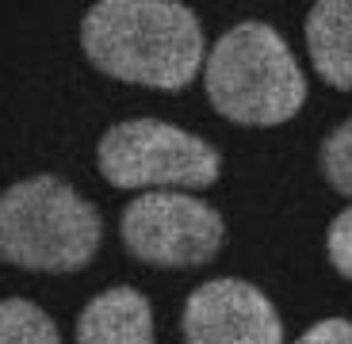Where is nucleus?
<instances>
[{"label": "nucleus", "mask_w": 352, "mask_h": 344, "mask_svg": "<svg viewBox=\"0 0 352 344\" xmlns=\"http://www.w3.org/2000/svg\"><path fill=\"white\" fill-rule=\"evenodd\" d=\"M80 50L100 73L180 92L203 69V27L176 0H100L80 19Z\"/></svg>", "instance_id": "1"}, {"label": "nucleus", "mask_w": 352, "mask_h": 344, "mask_svg": "<svg viewBox=\"0 0 352 344\" xmlns=\"http://www.w3.org/2000/svg\"><path fill=\"white\" fill-rule=\"evenodd\" d=\"M211 107L241 126H280L307 104V77L272 23L245 19L211 46L203 65Z\"/></svg>", "instance_id": "2"}, {"label": "nucleus", "mask_w": 352, "mask_h": 344, "mask_svg": "<svg viewBox=\"0 0 352 344\" xmlns=\"http://www.w3.org/2000/svg\"><path fill=\"white\" fill-rule=\"evenodd\" d=\"M104 241V218L62 176H27L0 192V260L27 272H80Z\"/></svg>", "instance_id": "3"}, {"label": "nucleus", "mask_w": 352, "mask_h": 344, "mask_svg": "<svg viewBox=\"0 0 352 344\" xmlns=\"http://www.w3.org/2000/svg\"><path fill=\"white\" fill-rule=\"evenodd\" d=\"M100 176L111 187H211L222 172V153L199 134L165 119H123L104 130L96 146Z\"/></svg>", "instance_id": "4"}, {"label": "nucleus", "mask_w": 352, "mask_h": 344, "mask_svg": "<svg viewBox=\"0 0 352 344\" xmlns=\"http://www.w3.org/2000/svg\"><path fill=\"white\" fill-rule=\"evenodd\" d=\"M119 238L134 260L150 268H199L219 256L226 222L188 192H142L123 207Z\"/></svg>", "instance_id": "5"}, {"label": "nucleus", "mask_w": 352, "mask_h": 344, "mask_svg": "<svg viewBox=\"0 0 352 344\" xmlns=\"http://www.w3.org/2000/svg\"><path fill=\"white\" fill-rule=\"evenodd\" d=\"M184 344H283L272 299L245 279L199 283L184 302Z\"/></svg>", "instance_id": "6"}, {"label": "nucleus", "mask_w": 352, "mask_h": 344, "mask_svg": "<svg viewBox=\"0 0 352 344\" xmlns=\"http://www.w3.org/2000/svg\"><path fill=\"white\" fill-rule=\"evenodd\" d=\"M77 344H153V306L134 287H107L77 318Z\"/></svg>", "instance_id": "7"}, {"label": "nucleus", "mask_w": 352, "mask_h": 344, "mask_svg": "<svg viewBox=\"0 0 352 344\" xmlns=\"http://www.w3.org/2000/svg\"><path fill=\"white\" fill-rule=\"evenodd\" d=\"M307 50L318 77L352 92V0H318L310 8Z\"/></svg>", "instance_id": "8"}, {"label": "nucleus", "mask_w": 352, "mask_h": 344, "mask_svg": "<svg viewBox=\"0 0 352 344\" xmlns=\"http://www.w3.org/2000/svg\"><path fill=\"white\" fill-rule=\"evenodd\" d=\"M0 344H62V333L43 306L27 299L0 302Z\"/></svg>", "instance_id": "9"}, {"label": "nucleus", "mask_w": 352, "mask_h": 344, "mask_svg": "<svg viewBox=\"0 0 352 344\" xmlns=\"http://www.w3.org/2000/svg\"><path fill=\"white\" fill-rule=\"evenodd\" d=\"M322 176L329 180L333 192L352 199V119L333 126L329 138L322 141Z\"/></svg>", "instance_id": "10"}, {"label": "nucleus", "mask_w": 352, "mask_h": 344, "mask_svg": "<svg viewBox=\"0 0 352 344\" xmlns=\"http://www.w3.org/2000/svg\"><path fill=\"white\" fill-rule=\"evenodd\" d=\"M326 253H329V264H333L344 279H352V207H344V211L329 222Z\"/></svg>", "instance_id": "11"}, {"label": "nucleus", "mask_w": 352, "mask_h": 344, "mask_svg": "<svg viewBox=\"0 0 352 344\" xmlns=\"http://www.w3.org/2000/svg\"><path fill=\"white\" fill-rule=\"evenodd\" d=\"M295 344H352V321L349 318H326L314 321Z\"/></svg>", "instance_id": "12"}]
</instances>
